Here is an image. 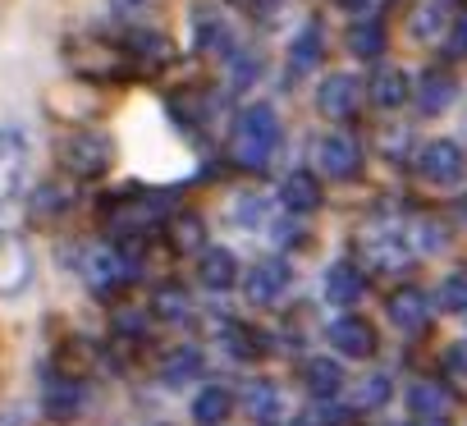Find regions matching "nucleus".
Here are the masks:
<instances>
[{"label": "nucleus", "instance_id": "nucleus-1", "mask_svg": "<svg viewBox=\"0 0 467 426\" xmlns=\"http://www.w3.org/2000/svg\"><path fill=\"white\" fill-rule=\"evenodd\" d=\"M229 147H234V161H239L244 170L271 165V156L280 147V115H275V106H266V101L244 106V115L234 119V142Z\"/></svg>", "mask_w": 467, "mask_h": 426}, {"label": "nucleus", "instance_id": "nucleus-2", "mask_svg": "<svg viewBox=\"0 0 467 426\" xmlns=\"http://www.w3.org/2000/svg\"><path fill=\"white\" fill-rule=\"evenodd\" d=\"M28 161H33V142L24 124H0V216L24 197L28 183Z\"/></svg>", "mask_w": 467, "mask_h": 426}, {"label": "nucleus", "instance_id": "nucleus-3", "mask_svg": "<svg viewBox=\"0 0 467 426\" xmlns=\"http://www.w3.org/2000/svg\"><path fill=\"white\" fill-rule=\"evenodd\" d=\"M56 156H60V170L65 174L92 179V174H101L110 165V138H101V133H69L56 147Z\"/></svg>", "mask_w": 467, "mask_h": 426}, {"label": "nucleus", "instance_id": "nucleus-4", "mask_svg": "<svg viewBox=\"0 0 467 426\" xmlns=\"http://www.w3.org/2000/svg\"><path fill=\"white\" fill-rule=\"evenodd\" d=\"M462 170H467V156H462V147H458L453 138H431V142H421V151H417V174H421L426 183L449 188V183L462 179Z\"/></svg>", "mask_w": 467, "mask_h": 426}, {"label": "nucleus", "instance_id": "nucleus-5", "mask_svg": "<svg viewBox=\"0 0 467 426\" xmlns=\"http://www.w3.org/2000/svg\"><path fill=\"white\" fill-rule=\"evenodd\" d=\"M33 285V248L24 234L0 230V298H19Z\"/></svg>", "mask_w": 467, "mask_h": 426}, {"label": "nucleus", "instance_id": "nucleus-6", "mask_svg": "<svg viewBox=\"0 0 467 426\" xmlns=\"http://www.w3.org/2000/svg\"><path fill=\"white\" fill-rule=\"evenodd\" d=\"M133 257L129 253H119V248H88L83 253V280L97 289V294H110V289H119L124 280H133Z\"/></svg>", "mask_w": 467, "mask_h": 426}, {"label": "nucleus", "instance_id": "nucleus-7", "mask_svg": "<svg viewBox=\"0 0 467 426\" xmlns=\"http://www.w3.org/2000/svg\"><path fill=\"white\" fill-rule=\"evenodd\" d=\"M362 248H367V257H371L380 271H399V266L412 257L408 230H403V225H385V221H376V225L362 230Z\"/></svg>", "mask_w": 467, "mask_h": 426}, {"label": "nucleus", "instance_id": "nucleus-8", "mask_svg": "<svg viewBox=\"0 0 467 426\" xmlns=\"http://www.w3.org/2000/svg\"><path fill=\"white\" fill-rule=\"evenodd\" d=\"M289 285H294V271H289L285 257H262V262L248 271V298H253L257 307L280 303V298L289 294Z\"/></svg>", "mask_w": 467, "mask_h": 426}, {"label": "nucleus", "instance_id": "nucleus-9", "mask_svg": "<svg viewBox=\"0 0 467 426\" xmlns=\"http://www.w3.org/2000/svg\"><path fill=\"white\" fill-rule=\"evenodd\" d=\"M317 106H321V115H330V119H348V115L362 110V83H358L353 74H330V78L317 88Z\"/></svg>", "mask_w": 467, "mask_h": 426}, {"label": "nucleus", "instance_id": "nucleus-10", "mask_svg": "<svg viewBox=\"0 0 467 426\" xmlns=\"http://www.w3.org/2000/svg\"><path fill=\"white\" fill-rule=\"evenodd\" d=\"M362 165V147L348 138V133H326L317 142V170L326 179H348L353 170Z\"/></svg>", "mask_w": 467, "mask_h": 426}, {"label": "nucleus", "instance_id": "nucleus-11", "mask_svg": "<svg viewBox=\"0 0 467 426\" xmlns=\"http://www.w3.org/2000/svg\"><path fill=\"white\" fill-rule=\"evenodd\" d=\"M229 225H234V230H244V234L266 230V225H271V197L257 192V188L234 192V197H229Z\"/></svg>", "mask_w": 467, "mask_h": 426}, {"label": "nucleus", "instance_id": "nucleus-12", "mask_svg": "<svg viewBox=\"0 0 467 426\" xmlns=\"http://www.w3.org/2000/svg\"><path fill=\"white\" fill-rule=\"evenodd\" d=\"M362 271L353 266V262H330L326 266V280H321V294H326V303L330 307H353L358 298H362Z\"/></svg>", "mask_w": 467, "mask_h": 426}, {"label": "nucleus", "instance_id": "nucleus-13", "mask_svg": "<svg viewBox=\"0 0 467 426\" xmlns=\"http://www.w3.org/2000/svg\"><path fill=\"white\" fill-rule=\"evenodd\" d=\"M78 408H83V385L69 380V376H47V385H42V412L51 421H69V417H78Z\"/></svg>", "mask_w": 467, "mask_h": 426}, {"label": "nucleus", "instance_id": "nucleus-14", "mask_svg": "<svg viewBox=\"0 0 467 426\" xmlns=\"http://www.w3.org/2000/svg\"><path fill=\"white\" fill-rule=\"evenodd\" d=\"M453 97H458V78H453L449 69H426V74H421V83H417V110H421V115L449 110Z\"/></svg>", "mask_w": 467, "mask_h": 426}, {"label": "nucleus", "instance_id": "nucleus-15", "mask_svg": "<svg viewBox=\"0 0 467 426\" xmlns=\"http://www.w3.org/2000/svg\"><path fill=\"white\" fill-rule=\"evenodd\" d=\"M330 348L344 358H367L376 348V330L358 317H339V321H330Z\"/></svg>", "mask_w": 467, "mask_h": 426}, {"label": "nucleus", "instance_id": "nucleus-16", "mask_svg": "<svg viewBox=\"0 0 467 426\" xmlns=\"http://www.w3.org/2000/svg\"><path fill=\"white\" fill-rule=\"evenodd\" d=\"M197 280H202V289L224 294V289H234V280H239V262H234V253H229V248H202Z\"/></svg>", "mask_w": 467, "mask_h": 426}, {"label": "nucleus", "instance_id": "nucleus-17", "mask_svg": "<svg viewBox=\"0 0 467 426\" xmlns=\"http://www.w3.org/2000/svg\"><path fill=\"white\" fill-rule=\"evenodd\" d=\"M389 321L403 330V335H417L426 321H431V298L421 289H399L389 298Z\"/></svg>", "mask_w": 467, "mask_h": 426}, {"label": "nucleus", "instance_id": "nucleus-18", "mask_svg": "<svg viewBox=\"0 0 467 426\" xmlns=\"http://www.w3.org/2000/svg\"><path fill=\"white\" fill-rule=\"evenodd\" d=\"M244 408L253 412V421H262V426H280L285 421V394H280V385H271V380H253L248 385V394H244Z\"/></svg>", "mask_w": 467, "mask_h": 426}, {"label": "nucleus", "instance_id": "nucleus-19", "mask_svg": "<svg viewBox=\"0 0 467 426\" xmlns=\"http://www.w3.org/2000/svg\"><path fill=\"white\" fill-rule=\"evenodd\" d=\"M303 385H307L312 399L330 403V399L344 390V371H339V362H330V358H307V367H303Z\"/></svg>", "mask_w": 467, "mask_h": 426}, {"label": "nucleus", "instance_id": "nucleus-20", "mask_svg": "<svg viewBox=\"0 0 467 426\" xmlns=\"http://www.w3.org/2000/svg\"><path fill=\"white\" fill-rule=\"evenodd\" d=\"M280 202L294 211V216H312V211L321 206V179H312V174H289L285 179V188H280Z\"/></svg>", "mask_w": 467, "mask_h": 426}, {"label": "nucleus", "instance_id": "nucleus-21", "mask_svg": "<svg viewBox=\"0 0 467 426\" xmlns=\"http://www.w3.org/2000/svg\"><path fill=\"white\" fill-rule=\"evenodd\" d=\"M449 24H453L449 0H421V5L412 10V37H417V42H435V37H444Z\"/></svg>", "mask_w": 467, "mask_h": 426}, {"label": "nucleus", "instance_id": "nucleus-22", "mask_svg": "<svg viewBox=\"0 0 467 426\" xmlns=\"http://www.w3.org/2000/svg\"><path fill=\"white\" fill-rule=\"evenodd\" d=\"M197 47L206 56H234V28L215 10H197Z\"/></svg>", "mask_w": 467, "mask_h": 426}, {"label": "nucleus", "instance_id": "nucleus-23", "mask_svg": "<svg viewBox=\"0 0 467 426\" xmlns=\"http://www.w3.org/2000/svg\"><path fill=\"white\" fill-rule=\"evenodd\" d=\"M403 230H408V248H412V257H435V253L449 244V230H444L440 221H431V216H412Z\"/></svg>", "mask_w": 467, "mask_h": 426}, {"label": "nucleus", "instance_id": "nucleus-24", "mask_svg": "<svg viewBox=\"0 0 467 426\" xmlns=\"http://www.w3.org/2000/svg\"><path fill=\"white\" fill-rule=\"evenodd\" d=\"M202 376V348H192V344H183V348H170L165 353V362H161V380L165 385H188V380H197Z\"/></svg>", "mask_w": 467, "mask_h": 426}, {"label": "nucleus", "instance_id": "nucleus-25", "mask_svg": "<svg viewBox=\"0 0 467 426\" xmlns=\"http://www.w3.org/2000/svg\"><path fill=\"white\" fill-rule=\"evenodd\" d=\"M321 51H326V37H321L317 24H307V28L289 42V69H294V74H312V69L321 65Z\"/></svg>", "mask_w": 467, "mask_h": 426}, {"label": "nucleus", "instance_id": "nucleus-26", "mask_svg": "<svg viewBox=\"0 0 467 426\" xmlns=\"http://www.w3.org/2000/svg\"><path fill=\"white\" fill-rule=\"evenodd\" d=\"M408 92H412V83H408L403 69H376V78H371V101H376L380 110H399V106L408 101Z\"/></svg>", "mask_w": 467, "mask_h": 426}, {"label": "nucleus", "instance_id": "nucleus-27", "mask_svg": "<svg viewBox=\"0 0 467 426\" xmlns=\"http://www.w3.org/2000/svg\"><path fill=\"white\" fill-rule=\"evenodd\" d=\"M229 408H234V394H229L224 385H206V390H197V399H192V421H197V426H220V421L229 417Z\"/></svg>", "mask_w": 467, "mask_h": 426}, {"label": "nucleus", "instance_id": "nucleus-28", "mask_svg": "<svg viewBox=\"0 0 467 426\" xmlns=\"http://www.w3.org/2000/svg\"><path fill=\"white\" fill-rule=\"evenodd\" d=\"M129 56H133L138 65H161V60L170 56V42H165L161 33H151V28H133V33H129Z\"/></svg>", "mask_w": 467, "mask_h": 426}, {"label": "nucleus", "instance_id": "nucleus-29", "mask_svg": "<svg viewBox=\"0 0 467 426\" xmlns=\"http://www.w3.org/2000/svg\"><path fill=\"white\" fill-rule=\"evenodd\" d=\"M408 408H412L417 417H444V408H449V394H444L435 380H417V385L408 390Z\"/></svg>", "mask_w": 467, "mask_h": 426}, {"label": "nucleus", "instance_id": "nucleus-30", "mask_svg": "<svg viewBox=\"0 0 467 426\" xmlns=\"http://www.w3.org/2000/svg\"><path fill=\"white\" fill-rule=\"evenodd\" d=\"M348 47H353V56L376 60V56L385 51V33H380V24H358V28L348 33Z\"/></svg>", "mask_w": 467, "mask_h": 426}, {"label": "nucleus", "instance_id": "nucleus-31", "mask_svg": "<svg viewBox=\"0 0 467 426\" xmlns=\"http://www.w3.org/2000/svg\"><path fill=\"white\" fill-rule=\"evenodd\" d=\"M440 307L444 312H467V271H453L440 280Z\"/></svg>", "mask_w": 467, "mask_h": 426}, {"label": "nucleus", "instance_id": "nucleus-32", "mask_svg": "<svg viewBox=\"0 0 467 426\" xmlns=\"http://www.w3.org/2000/svg\"><path fill=\"white\" fill-rule=\"evenodd\" d=\"M151 307H156L161 321H183V317H188V298H183L179 289H161Z\"/></svg>", "mask_w": 467, "mask_h": 426}, {"label": "nucleus", "instance_id": "nucleus-33", "mask_svg": "<svg viewBox=\"0 0 467 426\" xmlns=\"http://www.w3.org/2000/svg\"><path fill=\"white\" fill-rule=\"evenodd\" d=\"M389 399V376H367L362 385H358V403L362 408H380Z\"/></svg>", "mask_w": 467, "mask_h": 426}, {"label": "nucleus", "instance_id": "nucleus-34", "mask_svg": "<svg viewBox=\"0 0 467 426\" xmlns=\"http://www.w3.org/2000/svg\"><path fill=\"white\" fill-rule=\"evenodd\" d=\"M257 74H262V60L253 51H234V78H229L234 88H248Z\"/></svg>", "mask_w": 467, "mask_h": 426}, {"label": "nucleus", "instance_id": "nucleus-35", "mask_svg": "<svg viewBox=\"0 0 467 426\" xmlns=\"http://www.w3.org/2000/svg\"><path fill=\"white\" fill-rule=\"evenodd\" d=\"M174 244H179V248H202V225H197L192 216L179 221V225H174Z\"/></svg>", "mask_w": 467, "mask_h": 426}, {"label": "nucleus", "instance_id": "nucleus-36", "mask_svg": "<svg viewBox=\"0 0 467 426\" xmlns=\"http://www.w3.org/2000/svg\"><path fill=\"white\" fill-rule=\"evenodd\" d=\"M444 367H449L453 376H462V380H467V339H458V344L444 353Z\"/></svg>", "mask_w": 467, "mask_h": 426}, {"label": "nucleus", "instance_id": "nucleus-37", "mask_svg": "<svg viewBox=\"0 0 467 426\" xmlns=\"http://www.w3.org/2000/svg\"><path fill=\"white\" fill-rule=\"evenodd\" d=\"M449 33H453V37H449V51H453V56H467V15H458V19L449 24Z\"/></svg>", "mask_w": 467, "mask_h": 426}, {"label": "nucleus", "instance_id": "nucleus-38", "mask_svg": "<svg viewBox=\"0 0 467 426\" xmlns=\"http://www.w3.org/2000/svg\"><path fill=\"white\" fill-rule=\"evenodd\" d=\"M151 5V0H110V10H119V15H142Z\"/></svg>", "mask_w": 467, "mask_h": 426}, {"label": "nucleus", "instance_id": "nucleus-39", "mask_svg": "<svg viewBox=\"0 0 467 426\" xmlns=\"http://www.w3.org/2000/svg\"><path fill=\"white\" fill-rule=\"evenodd\" d=\"M339 5H344L348 15H367V10H376V0H339Z\"/></svg>", "mask_w": 467, "mask_h": 426}, {"label": "nucleus", "instance_id": "nucleus-40", "mask_svg": "<svg viewBox=\"0 0 467 426\" xmlns=\"http://www.w3.org/2000/svg\"><path fill=\"white\" fill-rule=\"evenodd\" d=\"M417 426H444V417H417Z\"/></svg>", "mask_w": 467, "mask_h": 426}, {"label": "nucleus", "instance_id": "nucleus-41", "mask_svg": "<svg viewBox=\"0 0 467 426\" xmlns=\"http://www.w3.org/2000/svg\"><path fill=\"white\" fill-rule=\"evenodd\" d=\"M462 216H467V197H462Z\"/></svg>", "mask_w": 467, "mask_h": 426}]
</instances>
